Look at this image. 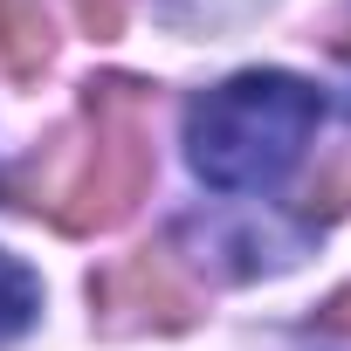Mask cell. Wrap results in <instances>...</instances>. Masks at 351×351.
I'll list each match as a JSON object with an SVG mask.
<instances>
[{"label": "cell", "instance_id": "obj_4", "mask_svg": "<svg viewBox=\"0 0 351 351\" xmlns=\"http://www.w3.org/2000/svg\"><path fill=\"white\" fill-rule=\"evenodd\" d=\"M56 35H49V8L42 0H0V62L14 76H42Z\"/></svg>", "mask_w": 351, "mask_h": 351}, {"label": "cell", "instance_id": "obj_1", "mask_svg": "<svg viewBox=\"0 0 351 351\" xmlns=\"http://www.w3.org/2000/svg\"><path fill=\"white\" fill-rule=\"evenodd\" d=\"M317 117V83L289 69H241L186 104V158L221 193H262L303 158Z\"/></svg>", "mask_w": 351, "mask_h": 351}, {"label": "cell", "instance_id": "obj_2", "mask_svg": "<svg viewBox=\"0 0 351 351\" xmlns=\"http://www.w3.org/2000/svg\"><path fill=\"white\" fill-rule=\"evenodd\" d=\"M90 124L97 138L83 145V165L56 186V207L69 228H110L138 207V193L152 186V145H145V104L138 83H97L90 90Z\"/></svg>", "mask_w": 351, "mask_h": 351}, {"label": "cell", "instance_id": "obj_6", "mask_svg": "<svg viewBox=\"0 0 351 351\" xmlns=\"http://www.w3.org/2000/svg\"><path fill=\"white\" fill-rule=\"evenodd\" d=\"M124 14H131V0H76V21L104 42V35H117L124 28Z\"/></svg>", "mask_w": 351, "mask_h": 351}, {"label": "cell", "instance_id": "obj_5", "mask_svg": "<svg viewBox=\"0 0 351 351\" xmlns=\"http://www.w3.org/2000/svg\"><path fill=\"white\" fill-rule=\"evenodd\" d=\"M35 310H42V282H35V269L14 262L8 248H0V344H14V337L35 324Z\"/></svg>", "mask_w": 351, "mask_h": 351}, {"label": "cell", "instance_id": "obj_3", "mask_svg": "<svg viewBox=\"0 0 351 351\" xmlns=\"http://www.w3.org/2000/svg\"><path fill=\"white\" fill-rule=\"evenodd\" d=\"M317 241V221L276 207V200H228L207 214H186L172 228V262H186L214 282H255L289 262H303Z\"/></svg>", "mask_w": 351, "mask_h": 351}, {"label": "cell", "instance_id": "obj_7", "mask_svg": "<svg viewBox=\"0 0 351 351\" xmlns=\"http://www.w3.org/2000/svg\"><path fill=\"white\" fill-rule=\"evenodd\" d=\"M324 324H330V330H351V289H344V296H330V310H324Z\"/></svg>", "mask_w": 351, "mask_h": 351}, {"label": "cell", "instance_id": "obj_8", "mask_svg": "<svg viewBox=\"0 0 351 351\" xmlns=\"http://www.w3.org/2000/svg\"><path fill=\"white\" fill-rule=\"evenodd\" d=\"M337 49H344V56H351V35H337Z\"/></svg>", "mask_w": 351, "mask_h": 351}]
</instances>
